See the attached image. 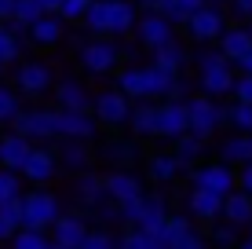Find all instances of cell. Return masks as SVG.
Wrapping results in <instances>:
<instances>
[{"mask_svg":"<svg viewBox=\"0 0 252 249\" xmlns=\"http://www.w3.org/2000/svg\"><path fill=\"white\" fill-rule=\"evenodd\" d=\"M117 88L125 92L128 99H164L168 96V84H172V70H161L158 63H121L117 70Z\"/></svg>","mask_w":252,"mask_h":249,"instance_id":"obj_1","label":"cell"},{"mask_svg":"<svg viewBox=\"0 0 252 249\" xmlns=\"http://www.w3.org/2000/svg\"><path fill=\"white\" fill-rule=\"evenodd\" d=\"M77 59H81V70L92 77H110L125 63V48L117 44V37H106V33H92L88 40L77 37Z\"/></svg>","mask_w":252,"mask_h":249,"instance_id":"obj_2","label":"cell"},{"mask_svg":"<svg viewBox=\"0 0 252 249\" xmlns=\"http://www.w3.org/2000/svg\"><path fill=\"white\" fill-rule=\"evenodd\" d=\"M187 117H190V132L205 136V140L216 136L220 128H227V107L216 96H205V92L187 96Z\"/></svg>","mask_w":252,"mask_h":249,"instance_id":"obj_3","label":"cell"},{"mask_svg":"<svg viewBox=\"0 0 252 249\" xmlns=\"http://www.w3.org/2000/svg\"><path fill=\"white\" fill-rule=\"evenodd\" d=\"M59 213H63V202H59V194L48 191V183H33V191L22 194V224L26 227H51L59 220Z\"/></svg>","mask_w":252,"mask_h":249,"instance_id":"obj_4","label":"cell"},{"mask_svg":"<svg viewBox=\"0 0 252 249\" xmlns=\"http://www.w3.org/2000/svg\"><path fill=\"white\" fill-rule=\"evenodd\" d=\"M187 179L194 187H205V191H212V194H230L234 187H238V169L230 165V161H223V158H216V161H197V165H190L187 169Z\"/></svg>","mask_w":252,"mask_h":249,"instance_id":"obj_5","label":"cell"},{"mask_svg":"<svg viewBox=\"0 0 252 249\" xmlns=\"http://www.w3.org/2000/svg\"><path fill=\"white\" fill-rule=\"evenodd\" d=\"M179 30H183L194 44H216V37L227 30V7H220V4H201L197 11L187 15V22L179 26Z\"/></svg>","mask_w":252,"mask_h":249,"instance_id":"obj_6","label":"cell"},{"mask_svg":"<svg viewBox=\"0 0 252 249\" xmlns=\"http://www.w3.org/2000/svg\"><path fill=\"white\" fill-rule=\"evenodd\" d=\"M15 132L30 136L33 143H51L59 140V107H30V110H19L15 114Z\"/></svg>","mask_w":252,"mask_h":249,"instance_id":"obj_7","label":"cell"},{"mask_svg":"<svg viewBox=\"0 0 252 249\" xmlns=\"http://www.w3.org/2000/svg\"><path fill=\"white\" fill-rule=\"evenodd\" d=\"M92 114L95 121H99L102 128H110V132H117V128L128 125V114H132V99L125 96V92L117 88H106V92H95L92 99Z\"/></svg>","mask_w":252,"mask_h":249,"instance_id":"obj_8","label":"cell"},{"mask_svg":"<svg viewBox=\"0 0 252 249\" xmlns=\"http://www.w3.org/2000/svg\"><path fill=\"white\" fill-rule=\"evenodd\" d=\"M176 30H179V26L172 22L164 11H139L132 37H135L143 48H158V44H164V40L176 37Z\"/></svg>","mask_w":252,"mask_h":249,"instance_id":"obj_9","label":"cell"},{"mask_svg":"<svg viewBox=\"0 0 252 249\" xmlns=\"http://www.w3.org/2000/svg\"><path fill=\"white\" fill-rule=\"evenodd\" d=\"M183 132H190V117H187V99H158V136L154 140L172 143Z\"/></svg>","mask_w":252,"mask_h":249,"instance_id":"obj_10","label":"cell"},{"mask_svg":"<svg viewBox=\"0 0 252 249\" xmlns=\"http://www.w3.org/2000/svg\"><path fill=\"white\" fill-rule=\"evenodd\" d=\"M88 216L81 213H59V220L48 227L51 246L55 249H84V235H88Z\"/></svg>","mask_w":252,"mask_h":249,"instance_id":"obj_11","label":"cell"},{"mask_svg":"<svg viewBox=\"0 0 252 249\" xmlns=\"http://www.w3.org/2000/svg\"><path fill=\"white\" fill-rule=\"evenodd\" d=\"M102 125L95 121L92 110H63L59 107V140H88L95 143Z\"/></svg>","mask_w":252,"mask_h":249,"instance_id":"obj_12","label":"cell"},{"mask_svg":"<svg viewBox=\"0 0 252 249\" xmlns=\"http://www.w3.org/2000/svg\"><path fill=\"white\" fill-rule=\"evenodd\" d=\"M51 84H55V73H51L48 63H40V59H30V63H22L19 70H15V88H19V96H44L51 92Z\"/></svg>","mask_w":252,"mask_h":249,"instance_id":"obj_13","label":"cell"},{"mask_svg":"<svg viewBox=\"0 0 252 249\" xmlns=\"http://www.w3.org/2000/svg\"><path fill=\"white\" fill-rule=\"evenodd\" d=\"M59 176V158L51 147H30L22 161V179H30V183H51V179Z\"/></svg>","mask_w":252,"mask_h":249,"instance_id":"obj_14","label":"cell"},{"mask_svg":"<svg viewBox=\"0 0 252 249\" xmlns=\"http://www.w3.org/2000/svg\"><path fill=\"white\" fill-rule=\"evenodd\" d=\"M183 205H187V213H190L194 220L212 224V220H220V213H223V194H212V191H205V187H194V183H190L187 194H183Z\"/></svg>","mask_w":252,"mask_h":249,"instance_id":"obj_15","label":"cell"},{"mask_svg":"<svg viewBox=\"0 0 252 249\" xmlns=\"http://www.w3.org/2000/svg\"><path fill=\"white\" fill-rule=\"evenodd\" d=\"M51 88H55V107H63V110H92L95 92L81 81V77H63V81H55Z\"/></svg>","mask_w":252,"mask_h":249,"instance_id":"obj_16","label":"cell"},{"mask_svg":"<svg viewBox=\"0 0 252 249\" xmlns=\"http://www.w3.org/2000/svg\"><path fill=\"white\" fill-rule=\"evenodd\" d=\"M128 132L139 143L158 136V99H132V114H128Z\"/></svg>","mask_w":252,"mask_h":249,"instance_id":"obj_17","label":"cell"},{"mask_svg":"<svg viewBox=\"0 0 252 249\" xmlns=\"http://www.w3.org/2000/svg\"><path fill=\"white\" fill-rule=\"evenodd\" d=\"M234 70L230 63H220V66H208V70H197V92H205V96H216V99H227L234 92Z\"/></svg>","mask_w":252,"mask_h":249,"instance_id":"obj_18","label":"cell"},{"mask_svg":"<svg viewBox=\"0 0 252 249\" xmlns=\"http://www.w3.org/2000/svg\"><path fill=\"white\" fill-rule=\"evenodd\" d=\"M59 169H66V173H81V169H92L95 165V150L88 140H59Z\"/></svg>","mask_w":252,"mask_h":249,"instance_id":"obj_19","label":"cell"},{"mask_svg":"<svg viewBox=\"0 0 252 249\" xmlns=\"http://www.w3.org/2000/svg\"><path fill=\"white\" fill-rule=\"evenodd\" d=\"M183 173H187V169H183V161L172 154V147H168V150H154L150 158H146V176H150L158 187L176 183V179L183 176Z\"/></svg>","mask_w":252,"mask_h":249,"instance_id":"obj_20","label":"cell"},{"mask_svg":"<svg viewBox=\"0 0 252 249\" xmlns=\"http://www.w3.org/2000/svg\"><path fill=\"white\" fill-rule=\"evenodd\" d=\"M102 183H106V194H110L114 202H128V198H135V194H143V191H146L143 179H139L132 169H125V165L110 169V173L102 176Z\"/></svg>","mask_w":252,"mask_h":249,"instance_id":"obj_21","label":"cell"},{"mask_svg":"<svg viewBox=\"0 0 252 249\" xmlns=\"http://www.w3.org/2000/svg\"><path fill=\"white\" fill-rule=\"evenodd\" d=\"M33 37V44H40V48H55L59 40L66 37V19L59 11H44L40 19H33L30 22V30H26Z\"/></svg>","mask_w":252,"mask_h":249,"instance_id":"obj_22","label":"cell"},{"mask_svg":"<svg viewBox=\"0 0 252 249\" xmlns=\"http://www.w3.org/2000/svg\"><path fill=\"white\" fill-rule=\"evenodd\" d=\"M73 198L81 202L84 209H92L95 202L110 198L106 183H102V173H95V169H81V173H73Z\"/></svg>","mask_w":252,"mask_h":249,"instance_id":"obj_23","label":"cell"},{"mask_svg":"<svg viewBox=\"0 0 252 249\" xmlns=\"http://www.w3.org/2000/svg\"><path fill=\"white\" fill-rule=\"evenodd\" d=\"M220 220L234 224L238 231L249 227V220H252V194L241 191V187H234L230 194H223V213H220Z\"/></svg>","mask_w":252,"mask_h":249,"instance_id":"obj_24","label":"cell"},{"mask_svg":"<svg viewBox=\"0 0 252 249\" xmlns=\"http://www.w3.org/2000/svg\"><path fill=\"white\" fill-rule=\"evenodd\" d=\"M99 158L110 161V165H132L139 158V140L135 136H110L99 147Z\"/></svg>","mask_w":252,"mask_h":249,"instance_id":"obj_25","label":"cell"},{"mask_svg":"<svg viewBox=\"0 0 252 249\" xmlns=\"http://www.w3.org/2000/svg\"><path fill=\"white\" fill-rule=\"evenodd\" d=\"M106 7H110V37H132L139 19L135 0H106Z\"/></svg>","mask_w":252,"mask_h":249,"instance_id":"obj_26","label":"cell"},{"mask_svg":"<svg viewBox=\"0 0 252 249\" xmlns=\"http://www.w3.org/2000/svg\"><path fill=\"white\" fill-rule=\"evenodd\" d=\"M30 147H33V140H30V136H22V132L0 136V165L22 173V161H26V154H30Z\"/></svg>","mask_w":252,"mask_h":249,"instance_id":"obj_27","label":"cell"},{"mask_svg":"<svg viewBox=\"0 0 252 249\" xmlns=\"http://www.w3.org/2000/svg\"><path fill=\"white\" fill-rule=\"evenodd\" d=\"M216 48L227 55V63H234V59H241L252 48V30L249 26H227V30L216 37Z\"/></svg>","mask_w":252,"mask_h":249,"instance_id":"obj_28","label":"cell"},{"mask_svg":"<svg viewBox=\"0 0 252 249\" xmlns=\"http://www.w3.org/2000/svg\"><path fill=\"white\" fill-rule=\"evenodd\" d=\"M150 51H154V63H158L161 70H172V73L187 70V63H190V51H187V44H183V40H179V37L164 40V44L150 48Z\"/></svg>","mask_w":252,"mask_h":249,"instance_id":"obj_29","label":"cell"},{"mask_svg":"<svg viewBox=\"0 0 252 249\" xmlns=\"http://www.w3.org/2000/svg\"><path fill=\"white\" fill-rule=\"evenodd\" d=\"M168 147H172V154H176L179 161H183V169H190V165H197V161L208 154V140L197 136V132H183L179 140H172Z\"/></svg>","mask_w":252,"mask_h":249,"instance_id":"obj_30","label":"cell"},{"mask_svg":"<svg viewBox=\"0 0 252 249\" xmlns=\"http://www.w3.org/2000/svg\"><path fill=\"white\" fill-rule=\"evenodd\" d=\"M223 161H230V165H241V161L252 158V132H234V136H223L220 147H216Z\"/></svg>","mask_w":252,"mask_h":249,"instance_id":"obj_31","label":"cell"},{"mask_svg":"<svg viewBox=\"0 0 252 249\" xmlns=\"http://www.w3.org/2000/svg\"><path fill=\"white\" fill-rule=\"evenodd\" d=\"M22 59V33L11 22H0V63L11 66Z\"/></svg>","mask_w":252,"mask_h":249,"instance_id":"obj_32","label":"cell"},{"mask_svg":"<svg viewBox=\"0 0 252 249\" xmlns=\"http://www.w3.org/2000/svg\"><path fill=\"white\" fill-rule=\"evenodd\" d=\"M7 242H11L15 249H48L51 246V235H48V231L44 227H15V235L11 238H7Z\"/></svg>","mask_w":252,"mask_h":249,"instance_id":"obj_33","label":"cell"},{"mask_svg":"<svg viewBox=\"0 0 252 249\" xmlns=\"http://www.w3.org/2000/svg\"><path fill=\"white\" fill-rule=\"evenodd\" d=\"M81 26L88 33H106L110 37V7H106V0H88V11H84Z\"/></svg>","mask_w":252,"mask_h":249,"instance_id":"obj_34","label":"cell"},{"mask_svg":"<svg viewBox=\"0 0 252 249\" xmlns=\"http://www.w3.org/2000/svg\"><path fill=\"white\" fill-rule=\"evenodd\" d=\"M227 128L230 132H252V103L230 96V103H227Z\"/></svg>","mask_w":252,"mask_h":249,"instance_id":"obj_35","label":"cell"},{"mask_svg":"<svg viewBox=\"0 0 252 249\" xmlns=\"http://www.w3.org/2000/svg\"><path fill=\"white\" fill-rule=\"evenodd\" d=\"M40 15H44L40 0H15V15H11L7 22H11L19 33H26V30H30V22H33V19H40Z\"/></svg>","mask_w":252,"mask_h":249,"instance_id":"obj_36","label":"cell"},{"mask_svg":"<svg viewBox=\"0 0 252 249\" xmlns=\"http://www.w3.org/2000/svg\"><path fill=\"white\" fill-rule=\"evenodd\" d=\"M92 220L102 224V227H125V224H121V202H114V198L95 202L92 205Z\"/></svg>","mask_w":252,"mask_h":249,"instance_id":"obj_37","label":"cell"},{"mask_svg":"<svg viewBox=\"0 0 252 249\" xmlns=\"http://www.w3.org/2000/svg\"><path fill=\"white\" fill-rule=\"evenodd\" d=\"M19 110H22L19 88H11V84H0V125H11Z\"/></svg>","mask_w":252,"mask_h":249,"instance_id":"obj_38","label":"cell"},{"mask_svg":"<svg viewBox=\"0 0 252 249\" xmlns=\"http://www.w3.org/2000/svg\"><path fill=\"white\" fill-rule=\"evenodd\" d=\"M106 246H121V235H114V227H88L84 235V249H106Z\"/></svg>","mask_w":252,"mask_h":249,"instance_id":"obj_39","label":"cell"},{"mask_svg":"<svg viewBox=\"0 0 252 249\" xmlns=\"http://www.w3.org/2000/svg\"><path fill=\"white\" fill-rule=\"evenodd\" d=\"M190 63H194V70H208V66H220V63H227V55H223L216 44H201L190 55Z\"/></svg>","mask_w":252,"mask_h":249,"instance_id":"obj_40","label":"cell"},{"mask_svg":"<svg viewBox=\"0 0 252 249\" xmlns=\"http://www.w3.org/2000/svg\"><path fill=\"white\" fill-rule=\"evenodd\" d=\"M201 246H208V235L197 224H190V227H183L176 235V242H172V249H201Z\"/></svg>","mask_w":252,"mask_h":249,"instance_id":"obj_41","label":"cell"},{"mask_svg":"<svg viewBox=\"0 0 252 249\" xmlns=\"http://www.w3.org/2000/svg\"><path fill=\"white\" fill-rule=\"evenodd\" d=\"M15 194H22V173L0 165V202H4V198H15Z\"/></svg>","mask_w":252,"mask_h":249,"instance_id":"obj_42","label":"cell"},{"mask_svg":"<svg viewBox=\"0 0 252 249\" xmlns=\"http://www.w3.org/2000/svg\"><path fill=\"white\" fill-rule=\"evenodd\" d=\"M194 92H197V77L190 81V77H183V70H179L176 77H172L168 96H164V99H187V96H194Z\"/></svg>","mask_w":252,"mask_h":249,"instance_id":"obj_43","label":"cell"},{"mask_svg":"<svg viewBox=\"0 0 252 249\" xmlns=\"http://www.w3.org/2000/svg\"><path fill=\"white\" fill-rule=\"evenodd\" d=\"M208 242H216V246H241V238H238V227L223 220V224H216V227H212Z\"/></svg>","mask_w":252,"mask_h":249,"instance_id":"obj_44","label":"cell"},{"mask_svg":"<svg viewBox=\"0 0 252 249\" xmlns=\"http://www.w3.org/2000/svg\"><path fill=\"white\" fill-rule=\"evenodd\" d=\"M0 216L11 220L15 227H22V194H15V198H4V202H0Z\"/></svg>","mask_w":252,"mask_h":249,"instance_id":"obj_45","label":"cell"},{"mask_svg":"<svg viewBox=\"0 0 252 249\" xmlns=\"http://www.w3.org/2000/svg\"><path fill=\"white\" fill-rule=\"evenodd\" d=\"M84 11H88V0H63V4H59V15H63L66 22H81Z\"/></svg>","mask_w":252,"mask_h":249,"instance_id":"obj_46","label":"cell"},{"mask_svg":"<svg viewBox=\"0 0 252 249\" xmlns=\"http://www.w3.org/2000/svg\"><path fill=\"white\" fill-rule=\"evenodd\" d=\"M227 11L234 15V19H252V0H227Z\"/></svg>","mask_w":252,"mask_h":249,"instance_id":"obj_47","label":"cell"},{"mask_svg":"<svg viewBox=\"0 0 252 249\" xmlns=\"http://www.w3.org/2000/svg\"><path fill=\"white\" fill-rule=\"evenodd\" d=\"M234 169H238V187L252 194V158H249V161H241V165H234Z\"/></svg>","mask_w":252,"mask_h":249,"instance_id":"obj_48","label":"cell"},{"mask_svg":"<svg viewBox=\"0 0 252 249\" xmlns=\"http://www.w3.org/2000/svg\"><path fill=\"white\" fill-rule=\"evenodd\" d=\"M230 66H234V70H238V73H252V48H249V51H245V55H241V59H234Z\"/></svg>","mask_w":252,"mask_h":249,"instance_id":"obj_49","label":"cell"},{"mask_svg":"<svg viewBox=\"0 0 252 249\" xmlns=\"http://www.w3.org/2000/svg\"><path fill=\"white\" fill-rule=\"evenodd\" d=\"M135 7H139V11H161L164 0H135Z\"/></svg>","mask_w":252,"mask_h":249,"instance_id":"obj_50","label":"cell"},{"mask_svg":"<svg viewBox=\"0 0 252 249\" xmlns=\"http://www.w3.org/2000/svg\"><path fill=\"white\" fill-rule=\"evenodd\" d=\"M15 15V0H0V22H7Z\"/></svg>","mask_w":252,"mask_h":249,"instance_id":"obj_51","label":"cell"},{"mask_svg":"<svg viewBox=\"0 0 252 249\" xmlns=\"http://www.w3.org/2000/svg\"><path fill=\"white\" fill-rule=\"evenodd\" d=\"M11 235H15V224H11V220H4V216H0V242H7Z\"/></svg>","mask_w":252,"mask_h":249,"instance_id":"obj_52","label":"cell"},{"mask_svg":"<svg viewBox=\"0 0 252 249\" xmlns=\"http://www.w3.org/2000/svg\"><path fill=\"white\" fill-rule=\"evenodd\" d=\"M59 4H63V0H40V7H44V11H59Z\"/></svg>","mask_w":252,"mask_h":249,"instance_id":"obj_53","label":"cell"},{"mask_svg":"<svg viewBox=\"0 0 252 249\" xmlns=\"http://www.w3.org/2000/svg\"><path fill=\"white\" fill-rule=\"evenodd\" d=\"M241 246H245V249H252V220H249V235L241 238Z\"/></svg>","mask_w":252,"mask_h":249,"instance_id":"obj_54","label":"cell"},{"mask_svg":"<svg viewBox=\"0 0 252 249\" xmlns=\"http://www.w3.org/2000/svg\"><path fill=\"white\" fill-rule=\"evenodd\" d=\"M205 4H220V7H227V0H205Z\"/></svg>","mask_w":252,"mask_h":249,"instance_id":"obj_55","label":"cell"},{"mask_svg":"<svg viewBox=\"0 0 252 249\" xmlns=\"http://www.w3.org/2000/svg\"><path fill=\"white\" fill-rule=\"evenodd\" d=\"M0 77H4V63H0Z\"/></svg>","mask_w":252,"mask_h":249,"instance_id":"obj_56","label":"cell"},{"mask_svg":"<svg viewBox=\"0 0 252 249\" xmlns=\"http://www.w3.org/2000/svg\"><path fill=\"white\" fill-rule=\"evenodd\" d=\"M245 26H249V30H252V19H249V22H245Z\"/></svg>","mask_w":252,"mask_h":249,"instance_id":"obj_57","label":"cell"}]
</instances>
